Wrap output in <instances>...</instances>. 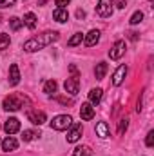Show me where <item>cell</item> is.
<instances>
[{
  "instance_id": "27",
  "label": "cell",
  "mask_w": 154,
  "mask_h": 156,
  "mask_svg": "<svg viewBox=\"0 0 154 156\" xmlns=\"http://www.w3.org/2000/svg\"><path fill=\"white\" fill-rule=\"evenodd\" d=\"M142 20H143V13H142V11H136V13H134V15L131 16V24H132V26L140 24Z\"/></svg>"
},
{
  "instance_id": "34",
  "label": "cell",
  "mask_w": 154,
  "mask_h": 156,
  "mask_svg": "<svg viewBox=\"0 0 154 156\" xmlns=\"http://www.w3.org/2000/svg\"><path fill=\"white\" fill-rule=\"evenodd\" d=\"M138 38V33H131V40H136Z\"/></svg>"
},
{
  "instance_id": "26",
  "label": "cell",
  "mask_w": 154,
  "mask_h": 156,
  "mask_svg": "<svg viewBox=\"0 0 154 156\" xmlns=\"http://www.w3.org/2000/svg\"><path fill=\"white\" fill-rule=\"evenodd\" d=\"M127 127H129V120L127 118H123V120H120V123H118V134L121 136L125 131H127Z\"/></svg>"
},
{
  "instance_id": "37",
  "label": "cell",
  "mask_w": 154,
  "mask_h": 156,
  "mask_svg": "<svg viewBox=\"0 0 154 156\" xmlns=\"http://www.w3.org/2000/svg\"><path fill=\"white\" fill-rule=\"evenodd\" d=\"M0 144H2V142H0Z\"/></svg>"
},
{
  "instance_id": "11",
  "label": "cell",
  "mask_w": 154,
  "mask_h": 156,
  "mask_svg": "<svg viewBox=\"0 0 154 156\" xmlns=\"http://www.w3.org/2000/svg\"><path fill=\"white\" fill-rule=\"evenodd\" d=\"M80 116L82 120H93L94 118V107L91 105V104H82V107H80Z\"/></svg>"
},
{
  "instance_id": "20",
  "label": "cell",
  "mask_w": 154,
  "mask_h": 156,
  "mask_svg": "<svg viewBox=\"0 0 154 156\" xmlns=\"http://www.w3.org/2000/svg\"><path fill=\"white\" fill-rule=\"evenodd\" d=\"M24 24H26L29 29H35V27H37V15H35V13H27V15L24 16Z\"/></svg>"
},
{
  "instance_id": "33",
  "label": "cell",
  "mask_w": 154,
  "mask_h": 156,
  "mask_svg": "<svg viewBox=\"0 0 154 156\" xmlns=\"http://www.w3.org/2000/svg\"><path fill=\"white\" fill-rule=\"evenodd\" d=\"M76 18H85V11L78 9V11H76Z\"/></svg>"
},
{
  "instance_id": "13",
  "label": "cell",
  "mask_w": 154,
  "mask_h": 156,
  "mask_svg": "<svg viewBox=\"0 0 154 156\" xmlns=\"http://www.w3.org/2000/svg\"><path fill=\"white\" fill-rule=\"evenodd\" d=\"M18 82H20V69H18L16 64H11V67H9V83L18 85Z\"/></svg>"
},
{
  "instance_id": "22",
  "label": "cell",
  "mask_w": 154,
  "mask_h": 156,
  "mask_svg": "<svg viewBox=\"0 0 154 156\" xmlns=\"http://www.w3.org/2000/svg\"><path fill=\"white\" fill-rule=\"evenodd\" d=\"M37 136H40V131H33V129H26V131L22 133V140H24V142H31V140H35Z\"/></svg>"
},
{
  "instance_id": "8",
  "label": "cell",
  "mask_w": 154,
  "mask_h": 156,
  "mask_svg": "<svg viewBox=\"0 0 154 156\" xmlns=\"http://www.w3.org/2000/svg\"><path fill=\"white\" fill-rule=\"evenodd\" d=\"M4 131L7 134H15L20 131V120L18 118H7L5 123H4Z\"/></svg>"
},
{
  "instance_id": "12",
  "label": "cell",
  "mask_w": 154,
  "mask_h": 156,
  "mask_svg": "<svg viewBox=\"0 0 154 156\" xmlns=\"http://www.w3.org/2000/svg\"><path fill=\"white\" fill-rule=\"evenodd\" d=\"M53 18H54L56 22L64 24V22H67V20H69V13H67V9H65V7H56V9L53 11Z\"/></svg>"
},
{
  "instance_id": "21",
  "label": "cell",
  "mask_w": 154,
  "mask_h": 156,
  "mask_svg": "<svg viewBox=\"0 0 154 156\" xmlns=\"http://www.w3.org/2000/svg\"><path fill=\"white\" fill-rule=\"evenodd\" d=\"M56 89H58V83H56L54 80H47L45 85H44V93H45V94H54Z\"/></svg>"
},
{
  "instance_id": "9",
  "label": "cell",
  "mask_w": 154,
  "mask_h": 156,
  "mask_svg": "<svg viewBox=\"0 0 154 156\" xmlns=\"http://www.w3.org/2000/svg\"><path fill=\"white\" fill-rule=\"evenodd\" d=\"M64 87H65V91L69 93V94H78V89H80V82H78V76H73V78H67L65 80V83H64Z\"/></svg>"
},
{
  "instance_id": "28",
  "label": "cell",
  "mask_w": 154,
  "mask_h": 156,
  "mask_svg": "<svg viewBox=\"0 0 154 156\" xmlns=\"http://www.w3.org/2000/svg\"><path fill=\"white\" fill-rule=\"evenodd\" d=\"M145 145H147V147H152L154 145V131H149V134H147V138H145Z\"/></svg>"
},
{
  "instance_id": "29",
  "label": "cell",
  "mask_w": 154,
  "mask_h": 156,
  "mask_svg": "<svg viewBox=\"0 0 154 156\" xmlns=\"http://www.w3.org/2000/svg\"><path fill=\"white\" fill-rule=\"evenodd\" d=\"M16 4V0H0V9H4V7H13Z\"/></svg>"
},
{
  "instance_id": "24",
  "label": "cell",
  "mask_w": 154,
  "mask_h": 156,
  "mask_svg": "<svg viewBox=\"0 0 154 156\" xmlns=\"http://www.w3.org/2000/svg\"><path fill=\"white\" fill-rule=\"evenodd\" d=\"M9 35H5V33H0V51H4V49H7L9 47Z\"/></svg>"
},
{
  "instance_id": "5",
  "label": "cell",
  "mask_w": 154,
  "mask_h": 156,
  "mask_svg": "<svg viewBox=\"0 0 154 156\" xmlns=\"http://www.w3.org/2000/svg\"><path fill=\"white\" fill-rule=\"evenodd\" d=\"M125 49H127L125 42H123V40H116L114 45H113V47H111V51H109L111 60H120V58L125 55Z\"/></svg>"
},
{
  "instance_id": "36",
  "label": "cell",
  "mask_w": 154,
  "mask_h": 156,
  "mask_svg": "<svg viewBox=\"0 0 154 156\" xmlns=\"http://www.w3.org/2000/svg\"><path fill=\"white\" fill-rule=\"evenodd\" d=\"M151 2H152V0H151Z\"/></svg>"
},
{
  "instance_id": "4",
  "label": "cell",
  "mask_w": 154,
  "mask_h": 156,
  "mask_svg": "<svg viewBox=\"0 0 154 156\" xmlns=\"http://www.w3.org/2000/svg\"><path fill=\"white\" fill-rule=\"evenodd\" d=\"M113 0H100L98 5H96V13L102 16V18H109L113 15Z\"/></svg>"
},
{
  "instance_id": "3",
  "label": "cell",
  "mask_w": 154,
  "mask_h": 156,
  "mask_svg": "<svg viewBox=\"0 0 154 156\" xmlns=\"http://www.w3.org/2000/svg\"><path fill=\"white\" fill-rule=\"evenodd\" d=\"M71 123H73V118L69 116V115H58V116L53 118L51 127H53L54 131H67Z\"/></svg>"
},
{
  "instance_id": "35",
  "label": "cell",
  "mask_w": 154,
  "mask_h": 156,
  "mask_svg": "<svg viewBox=\"0 0 154 156\" xmlns=\"http://www.w3.org/2000/svg\"><path fill=\"white\" fill-rule=\"evenodd\" d=\"M0 22H2V16H0Z\"/></svg>"
},
{
  "instance_id": "23",
  "label": "cell",
  "mask_w": 154,
  "mask_h": 156,
  "mask_svg": "<svg viewBox=\"0 0 154 156\" xmlns=\"http://www.w3.org/2000/svg\"><path fill=\"white\" fill-rule=\"evenodd\" d=\"M82 40H83V35H82V33H75L73 38L67 42V45H69V47H76L78 44H82Z\"/></svg>"
},
{
  "instance_id": "16",
  "label": "cell",
  "mask_w": 154,
  "mask_h": 156,
  "mask_svg": "<svg viewBox=\"0 0 154 156\" xmlns=\"http://www.w3.org/2000/svg\"><path fill=\"white\" fill-rule=\"evenodd\" d=\"M0 145H2V151L9 153V151H15V149L18 147V142H16V140H15L13 136H7V138H5V140H4V142L0 144Z\"/></svg>"
},
{
  "instance_id": "10",
  "label": "cell",
  "mask_w": 154,
  "mask_h": 156,
  "mask_svg": "<svg viewBox=\"0 0 154 156\" xmlns=\"http://www.w3.org/2000/svg\"><path fill=\"white\" fill-rule=\"evenodd\" d=\"M98 40H100V31H98V29H91V31L83 37V44H85L87 47H93V45L98 44Z\"/></svg>"
},
{
  "instance_id": "1",
  "label": "cell",
  "mask_w": 154,
  "mask_h": 156,
  "mask_svg": "<svg viewBox=\"0 0 154 156\" xmlns=\"http://www.w3.org/2000/svg\"><path fill=\"white\" fill-rule=\"evenodd\" d=\"M56 40H58V33L56 31H47V33H42L38 37H33L27 42H24V49L27 53H35V51H40V49L47 47L49 44H53Z\"/></svg>"
},
{
  "instance_id": "2",
  "label": "cell",
  "mask_w": 154,
  "mask_h": 156,
  "mask_svg": "<svg viewBox=\"0 0 154 156\" xmlns=\"http://www.w3.org/2000/svg\"><path fill=\"white\" fill-rule=\"evenodd\" d=\"M27 100L24 98V96H20V94H9V96H5L4 98V109L5 111H18L24 104H26Z\"/></svg>"
},
{
  "instance_id": "14",
  "label": "cell",
  "mask_w": 154,
  "mask_h": 156,
  "mask_svg": "<svg viewBox=\"0 0 154 156\" xmlns=\"http://www.w3.org/2000/svg\"><path fill=\"white\" fill-rule=\"evenodd\" d=\"M125 75H127V66H120L114 71V75H113V83L114 85H120L125 80Z\"/></svg>"
},
{
  "instance_id": "15",
  "label": "cell",
  "mask_w": 154,
  "mask_h": 156,
  "mask_svg": "<svg viewBox=\"0 0 154 156\" xmlns=\"http://www.w3.org/2000/svg\"><path fill=\"white\" fill-rule=\"evenodd\" d=\"M102 96H103V91H102L100 87H96V89H91V93H89L91 105H98V104L102 102Z\"/></svg>"
},
{
  "instance_id": "7",
  "label": "cell",
  "mask_w": 154,
  "mask_h": 156,
  "mask_svg": "<svg viewBox=\"0 0 154 156\" xmlns=\"http://www.w3.org/2000/svg\"><path fill=\"white\" fill-rule=\"evenodd\" d=\"M27 120L35 125H42L45 122V113L44 111H38V109H29L27 111Z\"/></svg>"
},
{
  "instance_id": "19",
  "label": "cell",
  "mask_w": 154,
  "mask_h": 156,
  "mask_svg": "<svg viewBox=\"0 0 154 156\" xmlns=\"http://www.w3.org/2000/svg\"><path fill=\"white\" fill-rule=\"evenodd\" d=\"M73 156H94V153L87 147V145H80L73 151Z\"/></svg>"
},
{
  "instance_id": "6",
  "label": "cell",
  "mask_w": 154,
  "mask_h": 156,
  "mask_svg": "<svg viewBox=\"0 0 154 156\" xmlns=\"http://www.w3.org/2000/svg\"><path fill=\"white\" fill-rule=\"evenodd\" d=\"M82 133H83V127H82V123H71L69 125V133H67V142L69 144H75L78 142L80 138H82Z\"/></svg>"
},
{
  "instance_id": "32",
  "label": "cell",
  "mask_w": 154,
  "mask_h": 156,
  "mask_svg": "<svg viewBox=\"0 0 154 156\" xmlns=\"http://www.w3.org/2000/svg\"><path fill=\"white\" fill-rule=\"evenodd\" d=\"M58 102H60V104H73L71 98H58Z\"/></svg>"
},
{
  "instance_id": "25",
  "label": "cell",
  "mask_w": 154,
  "mask_h": 156,
  "mask_svg": "<svg viewBox=\"0 0 154 156\" xmlns=\"http://www.w3.org/2000/svg\"><path fill=\"white\" fill-rule=\"evenodd\" d=\"M9 26H11L13 31H18V29L22 27V20L16 18V16H13V18H9Z\"/></svg>"
},
{
  "instance_id": "17",
  "label": "cell",
  "mask_w": 154,
  "mask_h": 156,
  "mask_svg": "<svg viewBox=\"0 0 154 156\" xmlns=\"http://www.w3.org/2000/svg\"><path fill=\"white\" fill-rule=\"evenodd\" d=\"M105 73H107V64L105 62H98L96 67H94V76L98 78V80H103Z\"/></svg>"
},
{
  "instance_id": "18",
  "label": "cell",
  "mask_w": 154,
  "mask_h": 156,
  "mask_svg": "<svg viewBox=\"0 0 154 156\" xmlns=\"http://www.w3.org/2000/svg\"><path fill=\"white\" fill-rule=\"evenodd\" d=\"M96 134H98L100 138H107V136H109V125H107L105 122H98V123H96Z\"/></svg>"
},
{
  "instance_id": "30",
  "label": "cell",
  "mask_w": 154,
  "mask_h": 156,
  "mask_svg": "<svg viewBox=\"0 0 154 156\" xmlns=\"http://www.w3.org/2000/svg\"><path fill=\"white\" fill-rule=\"evenodd\" d=\"M113 5H116L118 9H125V7H127V2H125V0H114Z\"/></svg>"
},
{
  "instance_id": "31",
  "label": "cell",
  "mask_w": 154,
  "mask_h": 156,
  "mask_svg": "<svg viewBox=\"0 0 154 156\" xmlns=\"http://www.w3.org/2000/svg\"><path fill=\"white\" fill-rule=\"evenodd\" d=\"M69 2H71V0H54V4H56L58 7H65Z\"/></svg>"
}]
</instances>
